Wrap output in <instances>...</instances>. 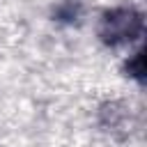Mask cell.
<instances>
[{
	"label": "cell",
	"instance_id": "obj_2",
	"mask_svg": "<svg viewBox=\"0 0 147 147\" xmlns=\"http://www.w3.org/2000/svg\"><path fill=\"white\" fill-rule=\"evenodd\" d=\"M126 71H129V76H133L138 83H142L145 80V67H142V51H138L133 57H129V62H126Z\"/></svg>",
	"mask_w": 147,
	"mask_h": 147
},
{
	"label": "cell",
	"instance_id": "obj_1",
	"mask_svg": "<svg viewBox=\"0 0 147 147\" xmlns=\"http://www.w3.org/2000/svg\"><path fill=\"white\" fill-rule=\"evenodd\" d=\"M142 30H145V18L133 7L108 9L101 14V21H99V39L110 48H119L140 39Z\"/></svg>",
	"mask_w": 147,
	"mask_h": 147
}]
</instances>
